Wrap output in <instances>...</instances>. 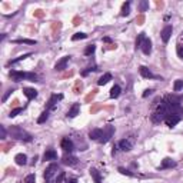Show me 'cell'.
Here are the masks:
<instances>
[{
	"mask_svg": "<svg viewBox=\"0 0 183 183\" xmlns=\"http://www.w3.org/2000/svg\"><path fill=\"white\" fill-rule=\"evenodd\" d=\"M62 99H63V95H52L50 100L47 102V109H54L57 100H62Z\"/></svg>",
	"mask_w": 183,
	"mask_h": 183,
	"instance_id": "9",
	"label": "cell"
},
{
	"mask_svg": "<svg viewBox=\"0 0 183 183\" xmlns=\"http://www.w3.org/2000/svg\"><path fill=\"white\" fill-rule=\"evenodd\" d=\"M79 110H80V106H79L77 103H75V105L72 106V109L69 110L67 116H69V117H76L77 114H79Z\"/></svg>",
	"mask_w": 183,
	"mask_h": 183,
	"instance_id": "17",
	"label": "cell"
},
{
	"mask_svg": "<svg viewBox=\"0 0 183 183\" xmlns=\"http://www.w3.org/2000/svg\"><path fill=\"white\" fill-rule=\"evenodd\" d=\"M0 130H2V139H5L6 137V130H5L3 126H0Z\"/></svg>",
	"mask_w": 183,
	"mask_h": 183,
	"instance_id": "38",
	"label": "cell"
},
{
	"mask_svg": "<svg viewBox=\"0 0 183 183\" xmlns=\"http://www.w3.org/2000/svg\"><path fill=\"white\" fill-rule=\"evenodd\" d=\"M139 72H140V75H142L143 77H146V79H153V73L149 70L146 66H140V69H139Z\"/></svg>",
	"mask_w": 183,
	"mask_h": 183,
	"instance_id": "15",
	"label": "cell"
},
{
	"mask_svg": "<svg viewBox=\"0 0 183 183\" xmlns=\"http://www.w3.org/2000/svg\"><path fill=\"white\" fill-rule=\"evenodd\" d=\"M113 133H114V127H113V126H106L105 129H102V137H100L99 142L107 143L109 140H110V137L113 136Z\"/></svg>",
	"mask_w": 183,
	"mask_h": 183,
	"instance_id": "3",
	"label": "cell"
},
{
	"mask_svg": "<svg viewBox=\"0 0 183 183\" xmlns=\"http://www.w3.org/2000/svg\"><path fill=\"white\" fill-rule=\"evenodd\" d=\"M43 159H44V160H56V159H57V153L54 152L53 149H49V150H46V153H44V156H43Z\"/></svg>",
	"mask_w": 183,
	"mask_h": 183,
	"instance_id": "16",
	"label": "cell"
},
{
	"mask_svg": "<svg viewBox=\"0 0 183 183\" xmlns=\"http://www.w3.org/2000/svg\"><path fill=\"white\" fill-rule=\"evenodd\" d=\"M180 89H183V80H176V82H175V86H173V90H175V92H179Z\"/></svg>",
	"mask_w": 183,
	"mask_h": 183,
	"instance_id": "28",
	"label": "cell"
},
{
	"mask_svg": "<svg viewBox=\"0 0 183 183\" xmlns=\"http://www.w3.org/2000/svg\"><path fill=\"white\" fill-rule=\"evenodd\" d=\"M24 183H36V177H35V175H29V176L26 177Z\"/></svg>",
	"mask_w": 183,
	"mask_h": 183,
	"instance_id": "33",
	"label": "cell"
},
{
	"mask_svg": "<svg viewBox=\"0 0 183 183\" xmlns=\"http://www.w3.org/2000/svg\"><path fill=\"white\" fill-rule=\"evenodd\" d=\"M47 119H49V113H47V112H43V113L40 114V117L37 119V123H44Z\"/></svg>",
	"mask_w": 183,
	"mask_h": 183,
	"instance_id": "27",
	"label": "cell"
},
{
	"mask_svg": "<svg viewBox=\"0 0 183 183\" xmlns=\"http://www.w3.org/2000/svg\"><path fill=\"white\" fill-rule=\"evenodd\" d=\"M120 90H122V89H120V86L114 84V86L112 87V90H110V97H112V99H116V97L120 95Z\"/></svg>",
	"mask_w": 183,
	"mask_h": 183,
	"instance_id": "21",
	"label": "cell"
},
{
	"mask_svg": "<svg viewBox=\"0 0 183 183\" xmlns=\"http://www.w3.org/2000/svg\"><path fill=\"white\" fill-rule=\"evenodd\" d=\"M152 92H153V90H150V89H148V90H145V93H143V97H148V96L150 95Z\"/></svg>",
	"mask_w": 183,
	"mask_h": 183,
	"instance_id": "39",
	"label": "cell"
},
{
	"mask_svg": "<svg viewBox=\"0 0 183 183\" xmlns=\"http://www.w3.org/2000/svg\"><path fill=\"white\" fill-rule=\"evenodd\" d=\"M103 41H106V43H110V39H109V37H103Z\"/></svg>",
	"mask_w": 183,
	"mask_h": 183,
	"instance_id": "43",
	"label": "cell"
},
{
	"mask_svg": "<svg viewBox=\"0 0 183 183\" xmlns=\"http://www.w3.org/2000/svg\"><path fill=\"white\" fill-rule=\"evenodd\" d=\"M29 56H30V53H27V54H23V56H20V57H17V59H16V60H12V62H10L9 65H14V63H17V62H20V60H24V59H26V57H29Z\"/></svg>",
	"mask_w": 183,
	"mask_h": 183,
	"instance_id": "32",
	"label": "cell"
},
{
	"mask_svg": "<svg viewBox=\"0 0 183 183\" xmlns=\"http://www.w3.org/2000/svg\"><path fill=\"white\" fill-rule=\"evenodd\" d=\"M110 80H112V75H110V73H106V75H103V76L99 79L97 84H99V86H103V84H106V83L110 82Z\"/></svg>",
	"mask_w": 183,
	"mask_h": 183,
	"instance_id": "19",
	"label": "cell"
},
{
	"mask_svg": "<svg viewBox=\"0 0 183 183\" xmlns=\"http://www.w3.org/2000/svg\"><path fill=\"white\" fill-rule=\"evenodd\" d=\"M90 175L92 177L95 179V183H102V177H100V173L96 170V169H90Z\"/></svg>",
	"mask_w": 183,
	"mask_h": 183,
	"instance_id": "22",
	"label": "cell"
},
{
	"mask_svg": "<svg viewBox=\"0 0 183 183\" xmlns=\"http://www.w3.org/2000/svg\"><path fill=\"white\" fill-rule=\"evenodd\" d=\"M12 93H13V90H9V92H7L6 95L3 96V102H6V100H7V97H9L10 95H12Z\"/></svg>",
	"mask_w": 183,
	"mask_h": 183,
	"instance_id": "37",
	"label": "cell"
},
{
	"mask_svg": "<svg viewBox=\"0 0 183 183\" xmlns=\"http://www.w3.org/2000/svg\"><path fill=\"white\" fill-rule=\"evenodd\" d=\"M177 54L183 59V44H182V43H179V44H177Z\"/></svg>",
	"mask_w": 183,
	"mask_h": 183,
	"instance_id": "34",
	"label": "cell"
},
{
	"mask_svg": "<svg viewBox=\"0 0 183 183\" xmlns=\"http://www.w3.org/2000/svg\"><path fill=\"white\" fill-rule=\"evenodd\" d=\"M66 183H76V179H70V180H67Z\"/></svg>",
	"mask_w": 183,
	"mask_h": 183,
	"instance_id": "44",
	"label": "cell"
},
{
	"mask_svg": "<svg viewBox=\"0 0 183 183\" xmlns=\"http://www.w3.org/2000/svg\"><path fill=\"white\" fill-rule=\"evenodd\" d=\"M87 35H84V33H76V35L72 36V40L76 41V40H82V39H86Z\"/></svg>",
	"mask_w": 183,
	"mask_h": 183,
	"instance_id": "26",
	"label": "cell"
},
{
	"mask_svg": "<svg viewBox=\"0 0 183 183\" xmlns=\"http://www.w3.org/2000/svg\"><path fill=\"white\" fill-rule=\"evenodd\" d=\"M165 122L167 126H170V127H173V126H176L179 122H180V116L179 114H176V113H172V114H167L165 119Z\"/></svg>",
	"mask_w": 183,
	"mask_h": 183,
	"instance_id": "4",
	"label": "cell"
},
{
	"mask_svg": "<svg viewBox=\"0 0 183 183\" xmlns=\"http://www.w3.org/2000/svg\"><path fill=\"white\" fill-rule=\"evenodd\" d=\"M63 179H65V172H60L57 179H56V183H62L63 182Z\"/></svg>",
	"mask_w": 183,
	"mask_h": 183,
	"instance_id": "36",
	"label": "cell"
},
{
	"mask_svg": "<svg viewBox=\"0 0 183 183\" xmlns=\"http://www.w3.org/2000/svg\"><path fill=\"white\" fill-rule=\"evenodd\" d=\"M35 14L37 16V17H41V16H43V13H41V10H36Z\"/></svg>",
	"mask_w": 183,
	"mask_h": 183,
	"instance_id": "42",
	"label": "cell"
},
{
	"mask_svg": "<svg viewBox=\"0 0 183 183\" xmlns=\"http://www.w3.org/2000/svg\"><path fill=\"white\" fill-rule=\"evenodd\" d=\"M69 60H70V56H65V57H62V59L56 63L54 69H56V70H65L66 66H67V63H69Z\"/></svg>",
	"mask_w": 183,
	"mask_h": 183,
	"instance_id": "7",
	"label": "cell"
},
{
	"mask_svg": "<svg viewBox=\"0 0 183 183\" xmlns=\"http://www.w3.org/2000/svg\"><path fill=\"white\" fill-rule=\"evenodd\" d=\"M23 93L26 95V97H27V99H35L36 96H37V92H36L35 89H30V87H26V89H24Z\"/></svg>",
	"mask_w": 183,
	"mask_h": 183,
	"instance_id": "18",
	"label": "cell"
},
{
	"mask_svg": "<svg viewBox=\"0 0 183 183\" xmlns=\"http://www.w3.org/2000/svg\"><path fill=\"white\" fill-rule=\"evenodd\" d=\"M14 43H27V44H36V40H29V39H17L13 40Z\"/></svg>",
	"mask_w": 183,
	"mask_h": 183,
	"instance_id": "29",
	"label": "cell"
},
{
	"mask_svg": "<svg viewBox=\"0 0 183 183\" xmlns=\"http://www.w3.org/2000/svg\"><path fill=\"white\" fill-rule=\"evenodd\" d=\"M139 7H140V12H146V10H148V7H149V2H146V0L140 2Z\"/></svg>",
	"mask_w": 183,
	"mask_h": 183,
	"instance_id": "30",
	"label": "cell"
},
{
	"mask_svg": "<svg viewBox=\"0 0 183 183\" xmlns=\"http://www.w3.org/2000/svg\"><path fill=\"white\" fill-rule=\"evenodd\" d=\"M23 112V109L22 107H16V109H13L12 112H10V117H14V116H17L19 113Z\"/></svg>",
	"mask_w": 183,
	"mask_h": 183,
	"instance_id": "31",
	"label": "cell"
},
{
	"mask_svg": "<svg viewBox=\"0 0 183 183\" xmlns=\"http://www.w3.org/2000/svg\"><path fill=\"white\" fill-rule=\"evenodd\" d=\"M63 163H65V165H69V166H75L77 163V159L75 156H72V154H65V156H63Z\"/></svg>",
	"mask_w": 183,
	"mask_h": 183,
	"instance_id": "13",
	"label": "cell"
},
{
	"mask_svg": "<svg viewBox=\"0 0 183 183\" xmlns=\"http://www.w3.org/2000/svg\"><path fill=\"white\" fill-rule=\"evenodd\" d=\"M9 132H10L12 137H14V139L24 140V142H32V136H30L27 132H24L22 127H19V126H12V127L9 129Z\"/></svg>",
	"mask_w": 183,
	"mask_h": 183,
	"instance_id": "2",
	"label": "cell"
},
{
	"mask_svg": "<svg viewBox=\"0 0 183 183\" xmlns=\"http://www.w3.org/2000/svg\"><path fill=\"white\" fill-rule=\"evenodd\" d=\"M172 32H173V29H172V26H166L165 29L162 30V40L165 41V43H167L169 41V39H170V36H172Z\"/></svg>",
	"mask_w": 183,
	"mask_h": 183,
	"instance_id": "8",
	"label": "cell"
},
{
	"mask_svg": "<svg viewBox=\"0 0 183 183\" xmlns=\"http://www.w3.org/2000/svg\"><path fill=\"white\" fill-rule=\"evenodd\" d=\"M10 77H12L14 82H22L23 79H27V73H24V72H17V70H12V72H10Z\"/></svg>",
	"mask_w": 183,
	"mask_h": 183,
	"instance_id": "5",
	"label": "cell"
},
{
	"mask_svg": "<svg viewBox=\"0 0 183 183\" xmlns=\"http://www.w3.org/2000/svg\"><path fill=\"white\" fill-rule=\"evenodd\" d=\"M89 137L92 139V140H100V137H102V129H93L90 133H89Z\"/></svg>",
	"mask_w": 183,
	"mask_h": 183,
	"instance_id": "14",
	"label": "cell"
},
{
	"mask_svg": "<svg viewBox=\"0 0 183 183\" xmlns=\"http://www.w3.org/2000/svg\"><path fill=\"white\" fill-rule=\"evenodd\" d=\"M95 50H96V46H95V44H89L87 47L84 49V54H86V56H90V54L95 53Z\"/></svg>",
	"mask_w": 183,
	"mask_h": 183,
	"instance_id": "24",
	"label": "cell"
},
{
	"mask_svg": "<svg viewBox=\"0 0 183 183\" xmlns=\"http://www.w3.org/2000/svg\"><path fill=\"white\" fill-rule=\"evenodd\" d=\"M145 39H146V36H145V33H140V35L137 36V40H136V47H140Z\"/></svg>",
	"mask_w": 183,
	"mask_h": 183,
	"instance_id": "25",
	"label": "cell"
},
{
	"mask_svg": "<svg viewBox=\"0 0 183 183\" xmlns=\"http://www.w3.org/2000/svg\"><path fill=\"white\" fill-rule=\"evenodd\" d=\"M129 13H130V3L126 2L123 6H122V16H127Z\"/></svg>",
	"mask_w": 183,
	"mask_h": 183,
	"instance_id": "23",
	"label": "cell"
},
{
	"mask_svg": "<svg viewBox=\"0 0 183 183\" xmlns=\"http://www.w3.org/2000/svg\"><path fill=\"white\" fill-rule=\"evenodd\" d=\"M140 49H142V52L145 54H150V52H152V41L149 40V39H145Z\"/></svg>",
	"mask_w": 183,
	"mask_h": 183,
	"instance_id": "10",
	"label": "cell"
},
{
	"mask_svg": "<svg viewBox=\"0 0 183 183\" xmlns=\"http://www.w3.org/2000/svg\"><path fill=\"white\" fill-rule=\"evenodd\" d=\"M79 89H82V83H77L76 89H75V93H79Z\"/></svg>",
	"mask_w": 183,
	"mask_h": 183,
	"instance_id": "40",
	"label": "cell"
},
{
	"mask_svg": "<svg viewBox=\"0 0 183 183\" xmlns=\"http://www.w3.org/2000/svg\"><path fill=\"white\" fill-rule=\"evenodd\" d=\"M60 172L62 170L59 169V166L56 165V163L50 165L47 169L44 170V182L46 183H56V179H57Z\"/></svg>",
	"mask_w": 183,
	"mask_h": 183,
	"instance_id": "1",
	"label": "cell"
},
{
	"mask_svg": "<svg viewBox=\"0 0 183 183\" xmlns=\"http://www.w3.org/2000/svg\"><path fill=\"white\" fill-rule=\"evenodd\" d=\"M117 146L122 149L123 152H129L130 149H132V142H130L129 139H123V140H120V142L117 143Z\"/></svg>",
	"mask_w": 183,
	"mask_h": 183,
	"instance_id": "11",
	"label": "cell"
},
{
	"mask_svg": "<svg viewBox=\"0 0 183 183\" xmlns=\"http://www.w3.org/2000/svg\"><path fill=\"white\" fill-rule=\"evenodd\" d=\"M60 146H62V149H63L65 152H69V153H70L72 150L75 149V146H73V142H72L69 137H65V139L62 140V143H60Z\"/></svg>",
	"mask_w": 183,
	"mask_h": 183,
	"instance_id": "6",
	"label": "cell"
},
{
	"mask_svg": "<svg viewBox=\"0 0 183 183\" xmlns=\"http://www.w3.org/2000/svg\"><path fill=\"white\" fill-rule=\"evenodd\" d=\"M14 160H16V163H17V165L23 166V165H26V160H27V157H26V154L19 153V154H16V157H14Z\"/></svg>",
	"mask_w": 183,
	"mask_h": 183,
	"instance_id": "20",
	"label": "cell"
},
{
	"mask_svg": "<svg viewBox=\"0 0 183 183\" xmlns=\"http://www.w3.org/2000/svg\"><path fill=\"white\" fill-rule=\"evenodd\" d=\"M143 20H145V17H143V16H139V19H137V24H143L142 23Z\"/></svg>",
	"mask_w": 183,
	"mask_h": 183,
	"instance_id": "41",
	"label": "cell"
},
{
	"mask_svg": "<svg viewBox=\"0 0 183 183\" xmlns=\"http://www.w3.org/2000/svg\"><path fill=\"white\" fill-rule=\"evenodd\" d=\"M119 172H120L122 175H126V176H133V173H130L129 170H126V169H123V167H119Z\"/></svg>",
	"mask_w": 183,
	"mask_h": 183,
	"instance_id": "35",
	"label": "cell"
},
{
	"mask_svg": "<svg viewBox=\"0 0 183 183\" xmlns=\"http://www.w3.org/2000/svg\"><path fill=\"white\" fill-rule=\"evenodd\" d=\"M175 166H176V162H175V160L166 157V159H163V162H162L160 169H170V167H175Z\"/></svg>",
	"mask_w": 183,
	"mask_h": 183,
	"instance_id": "12",
	"label": "cell"
}]
</instances>
